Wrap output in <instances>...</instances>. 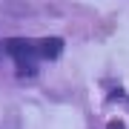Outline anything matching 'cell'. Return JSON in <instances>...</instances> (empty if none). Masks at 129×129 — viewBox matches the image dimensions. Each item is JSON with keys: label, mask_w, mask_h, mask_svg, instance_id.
<instances>
[{"label": "cell", "mask_w": 129, "mask_h": 129, "mask_svg": "<svg viewBox=\"0 0 129 129\" xmlns=\"http://www.w3.org/2000/svg\"><path fill=\"white\" fill-rule=\"evenodd\" d=\"M37 52H40V60H55L63 52V40L60 37H43V40H37Z\"/></svg>", "instance_id": "7a4b0ae2"}, {"label": "cell", "mask_w": 129, "mask_h": 129, "mask_svg": "<svg viewBox=\"0 0 129 129\" xmlns=\"http://www.w3.org/2000/svg\"><path fill=\"white\" fill-rule=\"evenodd\" d=\"M106 129H126V126H123V120H109V126H106Z\"/></svg>", "instance_id": "3957f363"}, {"label": "cell", "mask_w": 129, "mask_h": 129, "mask_svg": "<svg viewBox=\"0 0 129 129\" xmlns=\"http://www.w3.org/2000/svg\"><path fill=\"white\" fill-rule=\"evenodd\" d=\"M6 52H9L17 63H35V60H40L37 40H23V37H14V40L6 43Z\"/></svg>", "instance_id": "6da1fadb"}]
</instances>
